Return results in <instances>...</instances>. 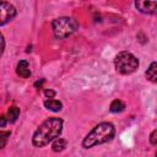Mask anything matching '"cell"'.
<instances>
[{
  "label": "cell",
  "instance_id": "cell-1",
  "mask_svg": "<svg viewBox=\"0 0 157 157\" xmlns=\"http://www.w3.org/2000/svg\"><path fill=\"white\" fill-rule=\"evenodd\" d=\"M63 125H64L63 119L56 117H52L44 120L33 134L32 137L33 146L43 147L49 142H52L53 140H55L56 137H59L63 131Z\"/></svg>",
  "mask_w": 157,
  "mask_h": 157
},
{
  "label": "cell",
  "instance_id": "cell-2",
  "mask_svg": "<svg viewBox=\"0 0 157 157\" xmlns=\"http://www.w3.org/2000/svg\"><path fill=\"white\" fill-rule=\"evenodd\" d=\"M115 135V128L112 123L103 121L97 124L83 139L82 146L85 148H91L97 145H102L109 142Z\"/></svg>",
  "mask_w": 157,
  "mask_h": 157
},
{
  "label": "cell",
  "instance_id": "cell-3",
  "mask_svg": "<svg viewBox=\"0 0 157 157\" xmlns=\"http://www.w3.org/2000/svg\"><path fill=\"white\" fill-rule=\"evenodd\" d=\"M53 34L56 39H64L78 29V23L72 17H58L52 22Z\"/></svg>",
  "mask_w": 157,
  "mask_h": 157
},
{
  "label": "cell",
  "instance_id": "cell-4",
  "mask_svg": "<svg viewBox=\"0 0 157 157\" xmlns=\"http://www.w3.org/2000/svg\"><path fill=\"white\" fill-rule=\"evenodd\" d=\"M114 66L119 74L129 75L136 71L139 67V60L130 52H120L114 58Z\"/></svg>",
  "mask_w": 157,
  "mask_h": 157
},
{
  "label": "cell",
  "instance_id": "cell-5",
  "mask_svg": "<svg viewBox=\"0 0 157 157\" xmlns=\"http://www.w3.org/2000/svg\"><path fill=\"white\" fill-rule=\"evenodd\" d=\"M16 12H17L16 7L12 4L0 0V26L6 25L11 20H13V17L16 16Z\"/></svg>",
  "mask_w": 157,
  "mask_h": 157
},
{
  "label": "cell",
  "instance_id": "cell-6",
  "mask_svg": "<svg viewBox=\"0 0 157 157\" xmlns=\"http://www.w3.org/2000/svg\"><path fill=\"white\" fill-rule=\"evenodd\" d=\"M135 7H136L140 12H142V13L151 15V13H155V12H156L157 2H156V1L139 0V1H135Z\"/></svg>",
  "mask_w": 157,
  "mask_h": 157
},
{
  "label": "cell",
  "instance_id": "cell-7",
  "mask_svg": "<svg viewBox=\"0 0 157 157\" xmlns=\"http://www.w3.org/2000/svg\"><path fill=\"white\" fill-rule=\"evenodd\" d=\"M16 72L18 76L23 77V78H27L31 76V69H29V65L26 60H20L16 65Z\"/></svg>",
  "mask_w": 157,
  "mask_h": 157
},
{
  "label": "cell",
  "instance_id": "cell-8",
  "mask_svg": "<svg viewBox=\"0 0 157 157\" xmlns=\"http://www.w3.org/2000/svg\"><path fill=\"white\" fill-rule=\"evenodd\" d=\"M44 107L48 109V110H52V112H60L63 109V103L60 101H56V99H47L44 101Z\"/></svg>",
  "mask_w": 157,
  "mask_h": 157
},
{
  "label": "cell",
  "instance_id": "cell-9",
  "mask_svg": "<svg viewBox=\"0 0 157 157\" xmlns=\"http://www.w3.org/2000/svg\"><path fill=\"white\" fill-rule=\"evenodd\" d=\"M67 146V141L65 139H61V137H56L55 140H53V144H52V150L54 152H61L66 148Z\"/></svg>",
  "mask_w": 157,
  "mask_h": 157
},
{
  "label": "cell",
  "instance_id": "cell-10",
  "mask_svg": "<svg viewBox=\"0 0 157 157\" xmlns=\"http://www.w3.org/2000/svg\"><path fill=\"white\" fill-rule=\"evenodd\" d=\"M146 77H147L151 82H153V83L157 82V63H156V61L151 63L150 67H148L147 71H146Z\"/></svg>",
  "mask_w": 157,
  "mask_h": 157
},
{
  "label": "cell",
  "instance_id": "cell-11",
  "mask_svg": "<svg viewBox=\"0 0 157 157\" xmlns=\"http://www.w3.org/2000/svg\"><path fill=\"white\" fill-rule=\"evenodd\" d=\"M18 115H20V108H17L16 105L10 107L9 110H7V115H6L7 121H10V123H15V121L17 120Z\"/></svg>",
  "mask_w": 157,
  "mask_h": 157
},
{
  "label": "cell",
  "instance_id": "cell-12",
  "mask_svg": "<svg viewBox=\"0 0 157 157\" xmlns=\"http://www.w3.org/2000/svg\"><path fill=\"white\" fill-rule=\"evenodd\" d=\"M125 109V104H124V102H121L120 99H114L112 103H110V105H109V110L112 112V113H120V112H123Z\"/></svg>",
  "mask_w": 157,
  "mask_h": 157
},
{
  "label": "cell",
  "instance_id": "cell-13",
  "mask_svg": "<svg viewBox=\"0 0 157 157\" xmlns=\"http://www.w3.org/2000/svg\"><path fill=\"white\" fill-rule=\"evenodd\" d=\"M10 135H11L10 131H2V130H0V148L5 147V145L7 144V140H9Z\"/></svg>",
  "mask_w": 157,
  "mask_h": 157
},
{
  "label": "cell",
  "instance_id": "cell-14",
  "mask_svg": "<svg viewBox=\"0 0 157 157\" xmlns=\"http://www.w3.org/2000/svg\"><path fill=\"white\" fill-rule=\"evenodd\" d=\"M150 142L151 145H156L157 144V130L155 129L152 132H151V136H150Z\"/></svg>",
  "mask_w": 157,
  "mask_h": 157
},
{
  "label": "cell",
  "instance_id": "cell-15",
  "mask_svg": "<svg viewBox=\"0 0 157 157\" xmlns=\"http://www.w3.org/2000/svg\"><path fill=\"white\" fill-rule=\"evenodd\" d=\"M4 50H5V39H4V36L0 32V56L4 54Z\"/></svg>",
  "mask_w": 157,
  "mask_h": 157
},
{
  "label": "cell",
  "instance_id": "cell-16",
  "mask_svg": "<svg viewBox=\"0 0 157 157\" xmlns=\"http://www.w3.org/2000/svg\"><path fill=\"white\" fill-rule=\"evenodd\" d=\"M55 94H56V93H55L54 90H45V91H44V96H45L47 98H49V99L53 98Z\"/></svg>",
  "mask_w": 157,
  "mask_h": 157
},
{
  "label": "cell",
  "instance_id": "cell-17",
  "mask_svg": "<svg viewBox=\"0 0 157 157\" xmlns=\"http://www.w3.org/2000/svg\"><path fill=\"white\" fill-rule=\"evenodd\" d=\"M7 123H9V121H7L6 115H0V126H1V128H4Z\"/></svg>",
  "mask_w": 157,
  "mask_h": 157
},
{
  "label": "cell",
  "instance_id": "cell-18",
  "mask_svg": "<svg viewBox=\"0 0 157 157\" xmlns=\"http://www.w3.org/2000/svg\"><path fill=\"white\" fill-rule=\"evenodd\" d=\"M43 82H44V80H43V78H42V80H40V81H37V82H36V83H34V87H36V88H38V87H40V86H42V83H43Z\"/></svg>",
  "mask_w": 157,
  "mask_h": 157
}]
</instances>
